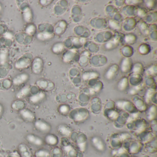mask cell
I'll return each mask as SVG.
<instances>
[{
  "mask_svg": "<svg viewBox=\"0 0 157 157\" xmlns=\"http://www.w3.org/2000/svg\"><path fill=\"white\" fill-rule=\"evenodd\" d=\"M68 111L67 107H66V106H63L61 107V111L62 113H66Z\"/></svg>",
  "mask_w": 157,
  "mask_h": 157,
  "instance_id": "obj_8",
  "label": "cell"
},
{
  "mask_svg": "<svg viewBox=\"0 0 157 157\" xmlns=\"http://www.w3.org/2000/svg\"><path fill=\"white\" fill-rule=\"evenodd\" d=\"M46 141L48 143L51 145H55L56 143L57 140L55 137L52 136H48L47 138Z\"/></svg>",
  "mask_w": 157,
  "mask_h": 157,
  "instance_id": "obj_5",
  "label": "cell"
},
{
  "mask_svg": "<svg viewBox=\"0 0 157 157\" xmlns=\"http://www.w3.org/2000/svg\"><path fill=\"white\" fill-rule=\"evenodd\" d=\"M93 142L95 147L100 150H103L104 149V145L102 141L97 138H94L93 140Z\"/></svg>",
  "mask_w": 157,
  "mask_h": 157,
  "instance_id": "obj_2",
  "label": "cell"
},
{
  "mask_svg": "<svg viewBox=\"0 0 157 157\" xmlns=\"http://www.w3.org/2000/svg\"><path fill=\"white\" fill-rule=\"evenodd\" d=\"M36 124L42 126V127H40L39 128L40 130H42V131H45V130H47V129L48 128V126L45 124L43 123V122H36Z\"/></svg>",
  "mask_w": 157,
  "mask_h": 157,
  "instance_id": "obj_6",
  "label": "cell"
},
{
  "mask_svg": "<svg viewBox=\"0 0 157 157\" xmlns=\"http://www.w3.org/2000/svg\"><path fill=\"white\" fill-rule=\"evenodd\" d=\"M28 140L31 143H33L35 145H41L42 144V140L33 136H29L28 137Z\"/></svg>",
  "mask_w": 157,
  "mask_h": 157,
  "instance_id": "obj_4",
  "label": "cell"
},
{
  "mask_svg": "<svg viewBox=\"0 0 157 157\" xmlns=\"http://www.w3.org/2000/svg\"><path fill=\"white\" fill-rule=\"evenodd\" d=\"M60 131H61V132L62 131V133H63V134H65V135H69L70 133V131L69 129L65 127L62 128L60 129Z\"/></svg>",
  "mask_w": 157,
  "mask_h": 157,
  "instance_id": "obj_7",
  "label": "cell"
},
{
  "mask_svg": "<svg viewBox=\"0 0 157 157\" xmlns=\"http://www.w3.org/2000/svg\"><path fill=\"white\" fill-rule=\"evenodd\" d=\"M44 97V94L42 93H40L39 94L35 96L31 97L30 98V100L33 103H36L40 101L41 100H43Z\"/></svg>",
  "mask_w": 157,
  "mask_h": 157,
  "instance_id": "obj_3",
  "label": "cell"
},
{
  "mask_svg": "<svg viewBox=\"0 0 157 157\" xmlns=\"http://www.w3.org/2000/svg\"><path fill=\"white\" fill-rule=\"evenodd\" d=\"M16 78H17L20 79V80L14 78L13 80V82L15 85H20L26 81V79H27V76L26 75H25L24 74H22Z\"/></svg>",
  "mask_w": 157,
  "mask_h": 157,
  "instance_id": "obj_1",
  "label": "cell"
}]
</instances>
